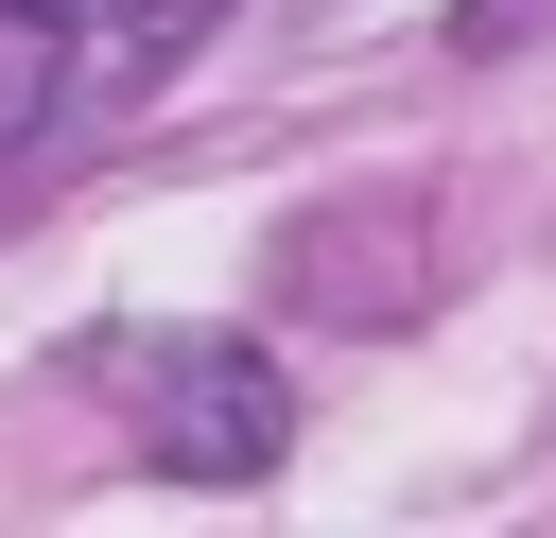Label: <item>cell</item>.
<instances>
[{
  "instance_id": "cell-1",
  "label": "cell",
  "mask_w": 556,
  "mask_h": 538,
  "mask_svg": "<svg viewBox=\"0 0 556 538\" xmlns=\"http://www.w3.org/2000/svg\"><path fill=\"white\" fill-rule=\"evenodd\" d=\"M104 382H122L139 469H174V486H261V469L295 451V382H278L243 330H122Z\"/></svg>"
},
{
  "instance_id": "cell-2",
  "label": "cell",
  "mask_w": 556,
  "mask_h": 538,
  "mask_svg": "<svg viewBox=\"0 0 556 538\" xmlns=\"http://www.w3.org/2000/svg\"><path fill=\"white\" fill-rule=\"evenodd\" d=\"M17 35H52L70 69H174L208 17H243V0H0Z\"/></svg>"
}]
</instances>
